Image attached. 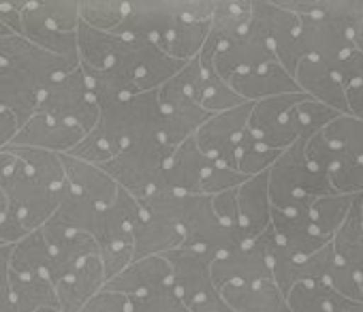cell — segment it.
<instances>
[{
  "mask_svg": "<svg viewBox=\"0 0 363 312\" xmlns=\"http://www.w3.org/2000/svg\"><path fill=\"white\" fill-rule=\"evenodd\" d=\"M75 67L77 62L43 52L22 35L0 39V109L24 124L37 111L45 88Z\"/></svg>",
  "mask_w": 363,
  "mask_h": 312,
  "instance_id": "1",
  "label": "cell"
},
{
  "mask_svg": "<svg viewBox=\"0 0 363 312\" xmlns=\"http://www.w3.org/2000/svg\"><path fill=\"white\" fill-rule=\"evenodd\" d=\"M177 223L182 231L179 248L201 252L210 261L246 244L238 229H229L220 223V218L212 208V199L208 195L182 197Z\"/></svg>",
  "mask_w": 363,
  "mask_h": 312,
  "instance_id": "2",
  "label": "cell"
},
{
  "mask_svg": "<svg viewBox=\"0 0 363 312\" xmlns=\"http://www.w3.org/2000/svg\"><path fill=\"white\" fill-rule=\"evenodd\" d=\"M171 150L158 137L122 147L101 169L137 201L158 193L164 163Z\"/></svg>",
  "mask_w": 363,
  "mask_h": 312,
  "instance_id": "3",
  "label": "cell"
},
{
  "mask_svg": "<svg viewBox=\"0 0 363 312\" xmlns=\"http://www.w3.org/2000/svg\"><path fill=\"white\" fill-rule=\"evenodd\" d=\"M160 107L154 92L135 94L128 99H122L118 103H111L101 109L96 128L120 150L158 137L160 130Z\"/></svg>",
  "mask_w": 363,
  "mask_h": 312,
  "instance_id": "4",
  "label": "cell"
},
{
  "mask_svg": "<svg viewBox=\"0 0 363 312\" xmlns=\"http://www.w3.org/2000/svg\"><path fill=\"white\" fill-rule=\"evenodd\" d=\"M164 257L171 265V289L191 312H231L212 280V261L206 255L177 248Z\"/></svg>",
  "mask_w": 363,
  "mask_h": 312,
  "instance_id": "5",
  "label": "cell"
},
{
  "mask_svg": "<svg viewBox=\"0 0 363 312\" xmlns=\"http://www.w3.org/2000/svg\"><path fill=\"white\" fill-rule=\"evenodd\" d=\"M303 99H308V94L293 92V94H280V96L252 103L248 130L265 147L276 150V152L291 147L299 139H308L303 135V128L297 116V105Z\"/></svg>",
  "mask_w": 363,
  "mask_h": 312,
  "instance_id": "6",
  "label": "cell"
},
{
  "mask_svg": "<svg viewBox=\"0 0 363 312\" xmlns=\"http://www.w3.org/2000/svg\"><path fill=\"white\" fill-rule=\"evenodd\" d=\"M37 111L52 116L56 120L69 122L82 128L84 133H90L96 126L99 116H101L99 105L94 103V99L90 96L86 88V79H84L79 65L73 71L54 79L45 88V92L41 94L37 103Z\"/></svg>",
  "mask_w": 363,
  "mask_h": 312,
  "instance_id": "7",
  "label": "cell"
},
{
  "mask_svg": "<svg viewBox=\"0 0 363 312\" xmlns=\"http://www.w3.org/2000/svg\"><path fill=\"white\" fill-rule=\"evenodd\" d=\"M250 28L272 48L276 62L293 75L303 60L297 45L299 18L278 3H250Z\"/></svg>",
  "mask_w": 363,
  "mask_h": 312,
  "instance_id": "8",
  "label": "cell"
},
{
  "mask_svg": "<svg viewBox=\"0 0 363 312\" xmlns=\"http://www.w3.org/2000/svg\"><path fill=\"white\" fill-rule=\"evenodd\" d=\"M0 191L5 193L9 208L18 214L26 231H37L41 229L52 214L58 208V201L62 195H54L45 191L24 167V163L18 159L16 167L7 178L0 180Z\"/></svg>",
  "mask_w": 363,
  "mask_h": 312,
  "instance_id": "9",
  "label": "cell"
},
{
  "mask_svg": "<svg viewBox=\"0 0 363 312\" xmlns=\"http://www.w3.org/2000/svg\"><path fill=\"white\" fill-rule=\"evenodd\" d=\"M250 109H252V103L238 105L223 113L210 116L197 128L193 139L208 159L235 169V150L248 128Z\"/></svg>",
  "mask_w": 363,
  "mask_h": 312,
  "instance_id": "10",
  "label": "cell"
},
{
  "mask_svg": "<svg viewBox=\"0 0 363 312\" xmlns=\"http://www.w3.org/2000/svg\"><path fill=\"white\" fill-rule=\"evenodd\" d=\"M212 280L216 286L255 280H274L269 267V227L255 240L212 261Z\"/></svg>",
  "mask_w": 363,
  "mask_h": 312,
  "instance_id": "11",
  "label": "cell"
},
{
  "mask_svg": "<svg viewBox=\"0 0 363 312\" xmlns=\"http://www.w3.org/2000/svg\"><path fill=\"white\" fill-rule=\"evenodd\" d=\"M297 45L301 58H316L331 67L354 50L348 30L340 22L327 18H299Z\"/></svg>",
  "mask_w": 363,
  "mask_h": 312,
  "instance_id": "12",
  "label": "cell"
},
{
  "mask_svg": "<svg viewBox=\"0 0 363 312\" xmlns=\"http://www.w3.org/2000/svg\"><path fill=\"white\" fill-rule=\"evenodd\" d=\"M212 159L199 150L195 139H186L179 143L164 163L162 178H160V189L158 193H169V195H199V184L201 178L208 169Z\"/></svg>",
  "mask_w": 363,
  "mask_h": 312,
  "instance_id": "13",
  "label": "cell"
},
{
  "mask_svg": "<svg viewBox=\"0 0 363 312\" xmlns=\"http://www.w3.org/2000/svg\"><path fill=\"white\" fill-rule=\"evenodd\" d=\"M84 130L56 120L52 116L39 113L35 111L18 130V135L13 137V141L9 145L13 147H37V150H48L54 154H69L82 139H84Z\"/></svg>",
  "mask_w": 363,
  "mask_h": 312,
  "instance_id": "14",
  "label": "cell"
},
{
  "mask_svg": "<svg viewBox=\"0 0 363 312\" xmlns=\"http://www.w3.org/2000/svg\"><path fill=\"white\" fill-rule=\"evenodd\" d=\"M20 35L33 45L50 52L58 58L79 65L77 56V30H60L41 9V3H22V30Z\"/></svg>",
  "mask_w": 363,
  "mask_h": 312,
  "instance_id": "15",
  "label": "cell"
},
{
  "mask_svg": "<svg viewBox=\"0 0 363 312\" xmlns=\"http://www.w3.org/2000/svg\"><path fill=\"white\" fill-rule=\"evenodd\" d=\"M293 79L297 88L310 99L323 103L325 107L337 111L340 116H350L346 103V90L342 86L337 71L331 65L316 58H303L297 65Z\"/></svg>",
  "mask_w": 363,
  "mask_h": 312,
  "instance_id": "16",
  "label": "cell"
},
{
  "mask_svg": "<svg viewBox=\"0 0 363 312\" xmlns=\"http://www.w3.org/2000/svg\"><path fill=\"white\" fill-rule=\"evenodd\" d=\"M169 284H171V265L164 255H154V257L130 261L122 272L109 278L103 289L122 293L126 297H139Z\"/></svg>",
  "mask_w": 363,
  "mask_h": 312,
  "instance_id": "17",
  "label": "cell"
},
{
  "mask_svg": "<svg viewBox=\"0 0 363 312\" xmlns=\"http://www.w3.org/2000/svg\"><path fill=\"white\" fill-rule=\"evenodd\" d=\"M105 280L107 278L99 255L82 261L75 269H71L54 284L60 312H79L86 301L105 286Z\"/></svg>",
  "mask_w": 363,
  "mask_h": 312,
  "instance_id": "18",
  "label": "cell"
},
{
  "mask_svg": "<svg viewBox=\"0 0 363 312\" xmlns=\"http://www.w3.org/2000/svg\"><path fill=\"white\" fill-rule=\"evenodd\" d=\"M272 221V204L267 193V172L248 178L238 189V227L244 242L259 238Z\"/></svg>",
  "mask_w": 363,
  "mask_h": 312,
  "instance_id": "19",
  "label": "cell"
},
{
  "mask_svg": "<svg viewBox=\"0 0 363 312\" xmlns=\"http://www.w3.org/2000/svg\"><path fill=\"white\" fill-rule=\"evenodd\" d=\"M60 161L65 167L67 186L75 195L84 197L86 201H90L96 208H105L116 199L120 186L101 167L79 161L71 154H60Z\"/></svg>",
  "mask_w": 363,
  "mask_h": 312,
  "instance_id": "20",
  "label": "cell"
},
{
  "mask_svg": "<svg viewBox=\"0 0 363 312\" xmlns=\"http://www.w3.org/2000/svg\"><path fill=\"white\" fill-rule=\"evenodd\" d=\"M218 293L231 312H289L286 299L274 280L223 284Z\"/></svg>",
  "mask_w": 363,
  "mask_h": 312,
  "instance_id": "21",
  "label": "cell"
},
{
  "mask_svg": "<svg viewBox=\"0 0 363 312\" xmlns=\"http://www.w3.org/2000/svg\"><path fill=\"white\" fill-rule=\"evenodd\" d=\"M227 84L246 103H257V101L272 99V96H280V94L301 92L297 88L293 75H289L278 62L265 65V67H261L257 71H250V73L235 75Z\"/></svg>",
  "mask_w": 363,
  "mask_h": 312,
  "instance_id": "22",
  "label": "cell"
},
{
  "mask_svg": "<svg viewBox=\"0 0 363 312\" xmlns=\"http://www.w3.org/2000/svg\"><path fill=\"white\" fill-rule=\"evenodd\" d=\"M9 269L16 276L45 278L52 282V250H50L41 229L30 231L18 244L11 246Z\"/></svg>",
  "mask_w": 363,
  "mask_h": 312,
  "instance_id": "23",
  "label": "cell"
},
{
  "mask_svg": "<svg viewBox=\"0 0 363 312\" xmlns=\"http://www.w3.org/2000/svg\"><path fill=\"white\" fill-rule=\"evenodd\" d=\"M210 35V20H184L179 18L158 48L173 60L186 65L195 60Z\"/></svg>",
  "mask_w": 363,
  "mask_h": 312,
  "instance_id": "24",
  "label": "cell"
},
{
  "mask_svg": "<svg viewBox=\"0 0 363 312\" xmlns=\"http://www.w3.org/2000/svg\"><path fill=\"white\" fill-rule=\"evenodd\" d=\"M335 257L346 263L354 274L363 272V212H361V195H354L352 206L348 210L346 221L335 231L331 240Z\"/></svg>",
  "mask_w": 363,
  "mask_h": 312,
  "instance_id": "25",
  "label": "cell"
},
{
  "mask_svg": "<svg viewBox=\"0 0 363 312\" xmlns=\"http://www.w3.org/2000/svg\"><path fill=\"white\" fill-rule=\"evenodd\" d=\"M18 159L24 163L28 174L50 193L62 195L67 189V176L65 167L60 161V154L48 152V150H37V147H13L7 145Z\"/></svg>",
  "mask_w": 363,
  "mask_h": 312,
  "instance_id": "26",
  "label": "cell"
},
{
  "mask_svg": "<svg viewBox=\"0 0 363 312\" xmlns=\"http://www.w3.org/2000/svg\"><path fill=\"white\" fill-rule=\"evenodd\" d=\"M96 214H99L96 206H92L84 197L75 195L67 186L62 197H60V201H58L56 212L52 214V218L43 227L58 229V231H75V233L92 235L94 225H96Z\"/></svg>",
  "mask_w": 363,
  "mask_h": 312,
  "instance_id": "27",
  "label": "cell"
},
{
  "mask_svg": "<svg viewBox=\"0 0 363 312\" xmlns=\"http://www.w3.org/2000/svg\"><path fill=\"white\" fill-rule=\"evenodd\" d=\"M160 130H158V139L162 145H167L171 152L184 143L186 139L195 137L197 128L210 118V113L206 109H201L197 103L193 105H182L169 111H160Z\"/></svg>",
  "mask_w": 363,
  "mask_h": 312,
  "instance_id": "28",
  "label": "cell"
},
{
  "mask_svg": "<svg viewBox=\"0 0 363 312\" xmlns=\"http://www.w3.org/2000/svg\"><path fill=\"white\" fill-rule=\"evenodd\" d=\"M11 295L16 312H37L43 308H58L56 289L45 278H28L11 274Z\"/></svg>",
  "mask_w": 363,
  "mask_h": 312,
  "instance_id": "29",
  "label": "cell"
},
{
  "mask_svg": "<svg viewBox=\"0 0 363 312\" xmlns=\"http://www.w3.org/2000/svg\"><path fill=\"white\" fill-rule=\"evenodd\" d=\"M352 199L354 197L350 195H337V193L316 197L310 206V223L323 238L333 240L335 231L342 227V223L348 216Z\"/></svg>",
  "mask_w": 363,
  "mask_h": 312,
  "instance_id": "30",
  "label": "cell"
},
{
  "mask_svg": "<svg viewBox=\"0 0 363 312\" xmlns=\"http://www.w3.org/2000/svg\"><path fill=\"white\" fill-rule=\"evenodd\" d=\"M325 139L333 143L346 159L363 161V120L354 116H335L323 130Z\"/></svg>",
  "mask_w": 363,
  "mask_h": 312,
  "instance_id": "31",
  "label": "cell"
},
{
  "mask_svg": "<svg viewBox=\"0 0 363 312\" xmlns=\"http://www.w3.org/2000/svg\"><path fill=\"white\" fill-rule=\"evenodd\" d=\"M280 156V152L276 150H269L265 147L259 139L252 137V133L246 128L244 137L240 139L238 143V150H235V169L246 176V178H252V176H259V174H265L274 161Z\"/></svg>",
  "mask_w": 363,
  "mask_h": 312,
  "instance_id": "32",
  "label": "cell"
},
{
  "mask_svg": "<svg viewBox=\"0 0 363 312\" xmlns=\"http://www.w3.org/2000/svg\"><path fill=\"white\" fill-rule=\"evenodd\" d=\"M331 289L323 282H299L286 295L289 312H333Z\"/></svg>",
  "mask_w": 363,
  "mask_h": 312,
  "instance_id": "33",
  "label": "cell"
},
{
  "mask_svg": "<svg viewBox=\"0 0 363 312\" xmlns=\"http://www.w3.org/2000/svg\"><path fill=\"white\" fill-rule=\"evenodd\" d=\"M244 103L246 101H242L227 82L216 77L212 71H203V86H201V94H199L201 109H206L210 116H214V113H223V111L233 109Z\"/></svg>",
  "mask_w": 363,
  "mask_h": 312,
  "instance_id": "34",
  "label": "cell"
},
{
  "mask_svg": "<svg viewBox=\"0 0 363 312\" xmlns=\"http://www.w3.org/2000/svg\"><path fill=\"white\" fill-rule=\"evenodd\" d=\"M120 152L118 145H113L96 126L84 135V139L69 152L71 156H75V159L79 161H86L90 165H96V167H103L105 163H109L113 156Z\"/></svg>",
  "mask_w": 363,
  "mask_h": 312,
  "instance_id": "35",
  "label": "cell"
},
{
  "mask_svg": "<svg viewBox=\"0 0 363 312\" xmlns=\"http://www.w3.org/2000/svg\"><path fill=\"white\" fill-rule=\"evenodd\" d=\"M248 178L242 176L238 169H231L218 161H210L203 178H201V184H199V195H208V197H214V195H220V193H227V191H235L240 189Z\"/></svg>",
  "mask_w": 363,
  "mask_h": 312,
  "instance_id": "36",
  "label": "cell"
},
{
  "mask_svg": "<svg viewBox=\"0 0 363 312\" xmlns=\"http://www.w3.org/2000/svg\"><path fill=\"white\" fill-rule=\"evenodd\" d=\"M329 186L337 195H361L363 193V161H342L329 174Z\"/></svg>",
  "mask_w": 363,
  "mask_h": 312,
  "instance_id": "37",
  "label": "cell"
},
{
  "mask_svg": "<svg viewBox=\"0 0 363 312\" xmlns=\"http://www.w3.org/2000/svg\"><path fill=\"white\" fill-rule=\"evenodd\" d=\"M130 312H191L175 291L169 286L150 291L139 297H130Z\"/></svg>",
  "mask_w": 363,
  "mask_h": 312,
  "instance_id": "38",
  "label": "cell"
},
{
  "mask_svg": "<svg viewBox=\"0 0 363 312\" xmlns=\"http://www.w3.org/2000/svg\"><path fill=\"white\" fill-rule=\"evenodd\" d=\"M79 312H130V297L101 289L86 301Z\"/></svg>",
  "mask_w": 363,
  "mask_h": 312,
  "instance_id": "39",
  "label": "cell"
},
{
  "mask_svg": "<svg viewBox=\"0 0 363 312\" xmlns=\"http://www.w3.org/2000/svg\"><path fill=\"white\" fill-rule=\"evenodd\" d=\"M210 199H212V208H214L216 216L220 218V223L229 229L240 231V227H238V189L214 195Z\"/></svg>",
  "mask_w": 363,
  "mask_h": 312,
  "instance_id": "40",
  "label": "cell"
},
{
  "mask_svg": "<svg viewBox=\"0 0 363 312\" xmlns=\"http://www.w3.org/2000/svg\"><path fill=\"white\" fill-rule=\"evenodd\" d=\"M11 246H0V312H16L11 295Z\"/></svg>",
  "mask_w": 363,
  "mask_h": 312,
  "instance_id": "41",
  "label": "cell"
},
{
  "mask_svg": "<svg viewBox=\"0 0 363 312\" xmlns=\"http://www.w3.org/2000/svg\"><path fill=\"white\" fill-rule=\"evenodd\" d=\"M20 126H22L20 120L11 111L0 109V150H5L13 141V137L18 135Z\"/></svg>",
  "mask_w": 363,
  "mask_h": 312,
  "instance_id": "42",
  "label": "cell"
},
{
  "mask_svg": "<svg viewBox=\"0 0 363 312\" xmlns=\"http://www.w3.org/2000/svg\"><path fill=\"white\" fill-rule=\"evenodd\" d=\"M331 308L333 312H363V301H352L337 293H331Z\"/></svg>",
  "mask_w": 363,
  "mask_h": 312,
  "instance_id": "43",
  "label": "cell"
},
{
  "mask_svg": "<svg viewBox=\"0 0 363 312\" xmlns=\"http://www.w3.org/2000/svg\"><path fill=\"white\" fill-rule=\"evenodd\" d=\"M9 35H13L5 24H0V39H5V37H9Z\"/></svg>",
  "mask_w": 363,
  "mask_h": 312,
  "instance_id": "44",
  "label": "cell"
},
{
  "mask_svg": "<svg viewBox=\"0 0 363 312\" xmlns=\"http://www.w3.org/2000/svg\"><path fill=\"white\" fill-rule=\"evenodd\" d=\"M357 282H359V289H361V295H363V272H357Z\"/></svg>",
  "mask_w": 363,
  "mask_h": 312,
  "instance_id": "45",
  "label": "cell"
},
{
  "mask_svg": "<svg viewBox=\"0 0 363 312\" xmlns=\"http://www.w3.org/2000/svg\"><path fill=\"white\" fill-rule=\"evenodd\" d=\"M37 312H60V308H43V310H37Z\"/></svg>",
  "mask_w": 363,
  "mask_h": 312,
  "instance_id": "46",
  "label": "cell"
},
{
  "mask_svg": "<svg viewBox=\"0 0 363 312\" xmlns=\"http://www.w3.org/2000/svg\"><path fill=\"white\" fill-rule=\"evenodd\" d=\"M361 212H363V193H361Z\"/></svg>",
  "mask_w": 363,
  "mask_h": 312,
  "instance_id": "47",
  "label": "cell"
}]
</instances>
